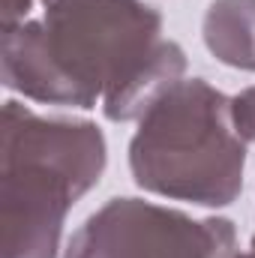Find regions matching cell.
<instances>
[{"label": "cell", "instance_id": "6da1fadb", "mask_svg": "<svg viewBox=\"0 0 255 258\" xmlns=\"http://www.w3.org/2000/svg\"><path fill=\"white\" fill-rule=\"evenodd\" d=\"M42 36L63 84V105L96 108L114 123L144 111L183 81L186 54L162 36V15L141 0H54Z\"/></svg>", "mask_w": 255, "mask_h": 258}, {"label": "cell", "instance_id": "7a4b0ae2", "mask_svg": "<svg viewBox=\"0 0 255 258\" xmlns=\"http://www.w3.org/2000/svg\"><path fill=\"white\" fill-rule=\"evenodd\" d=\"M0 141L3 258H57L66 213L102 177L108 144L90 120L42 117L9 99Z\"/></svg>", "mask_w": 255, "mask_h": 258}, {"label": "cell", "instance_id": "3957f363", "mask_svg": "<svg viewBox=\"0 0 255 258\" xmlns=\"http://www.w3.org/2000/svg\"><path fill=\"white\" fill-rule=\"evenodd\" d=\"M246 141L231 99L204 78L162 93L129 141V171L144 192L198 207H228L243 189Z\"/></svg>", "mask_w": 255, "mask_h": 258}, {"label": "cell", "instance_id": "277c9868", "mask_svg": "<svg viewBox=\"0 0 255 258\" xmlns=\"http://www.w3.org/2000/svg\"><path fill=\"white\" fill-rule=\"evenodd\" d=\"M237 231L225 216L192 219L144 198H111L72 234L63 258H234Z\"/></svg>", "mask_w": 255, "mask_h": 258}, {"label": "cell", "instance_id": "5b68a950", "mask_svg": "<svg viewBox=\"0 0 255 258\" xmlns=\"http://www.w3.org/2000/svg\"><path fill=\"white\" fill-rule=\"evenodd\" d=\"M201 36L219 63L255 72V0H213L204 12Z\"/></svg>", "mask_w": 255, "mask_h": 258}, {"label": "cell", "instance_id": "8992f818", "mask_svg": "<svg viewBox=\"0 0 255 258\" xmlns=\"http://www.w3.org/2000/svg\"><path fill=\"white\" fill-rule=\"evenodd\" d=\"M231 117H234V126L240 132V138L246 144H255V84L240 90L231 99Z\"/></svg>", "mask_w": 255, "mask_h": 258}, {"label": "cell", "instance_id": "52a82bcc", "mask_svg": "<svg viewBox=\"0 0 255 258\" xmlns=\"http://www.w3.org/2000/svg\"><path fill=\"white\" fill-rule=\"evenodd\" d=\"M33 0H3V30L6 27H15L27 18Z\"/></svg>", "mask_w": 255, "mask_h": 258}, {"label": "cell", "instance_id": "ba28073f", "mask_svg": "<svg viewBox=\"0 0 255 258\" xmlns=\"http://www.w3.org/2000/svg\"><path fill=\"white\" fill-rule=\"evenodd\" d=\"M234 258H255V249H249V252H237Z\"/></svg>", "mask_w": 255, "mask_h": 258}, {"label": "cell", "instance_id": "9c48e42d", "mask_svg": "<svg viewBox=\"0 0 255 258\" xmlns=\"http://www.w3.org/2000/svg\"><path fill=\"white\" fill-rule=\"evenodd\" d=\"M42 3H45V6H48V3H54V0H42Z\"/></svg>", "mask_w": 255, "mask_h": 258}, {"label": "cell", "instance_id": "30bf717a", "mask_svg": "<svg viewBox=\"0 0 255 258\" xmlns=\"http://www.w3.org/2000/svg\"><path fill=\"white\" fill-rule=\"evenodd\" d=\"M252 249H255V234H252Z\"/></svg>", "mask_w": 255, "mask_h": 258}]
</instances>
